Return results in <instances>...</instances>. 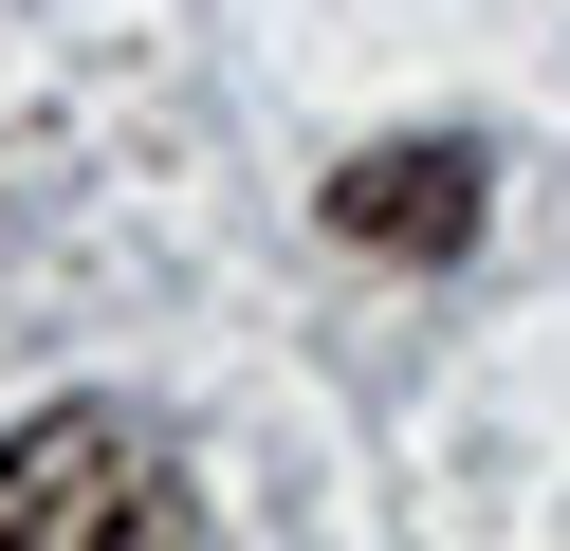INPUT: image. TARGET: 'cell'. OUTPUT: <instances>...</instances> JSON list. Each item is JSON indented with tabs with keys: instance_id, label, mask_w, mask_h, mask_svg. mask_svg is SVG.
<instances>
[{
	"instance_id": "6da1fadb",
	"label": "cell",
	"mask_w": 570,
	"mask_h": 551,
	"mask_svg": "<svg viewBox=\"0 0 570 551\" xmlns=\"http://www.w3.org/2000/svg\"><path fill=\"white\" fill-rule=\"evenodd\" d=\"M185 460H166L129 404H56V423H19L0 441V551H148V533H185Z\"/></svg>"
},
{
	"instance_id": "7a4b0ae2",
	"label": "cell",
	"mask_w": 570,
	"mask_h": 551,
	"mask_svg": "<svg viewBox=\"0 0 570 551\" xmlns=\"http://www.w3.org/2000/svg\"><path fill=\"white\" fill-rule=\"evenodd\" d=\"M332 239L350 257H460L479 239V147H350L332 166Z\"/></svg>"
}]
</instances>
